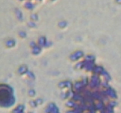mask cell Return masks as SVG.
Masks as SVG:
<instances>
[{
	"label": "cell",
	"instance_id": "obj_1",
	"mask_svg": "<svg viewBox=\"0 0 121 113\" xmlns=\"http://www.w3.org/2000/svg\"><path fill=\"white\" fill-rule=\"evenodd\" d=\"M10 91L5 88H0V104H6L10 99Z\"/></svg>",
	"mask_w": 121,
	"mask_h": 113
}]
</instances>
